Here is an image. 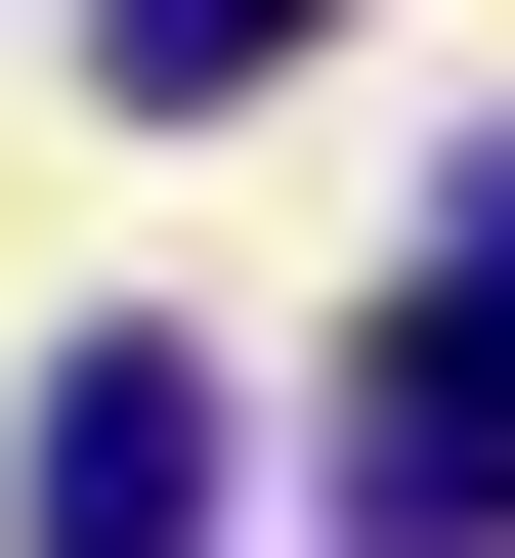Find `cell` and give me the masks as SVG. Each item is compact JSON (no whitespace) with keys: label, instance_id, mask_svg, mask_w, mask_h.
Returning a JSON list of instances; mask_svg holds the SVG:
<instances>
[{"label":"cell","instance_id":"3","mask_svg":"<svg viewBox=\"0 0 515 558\" xmlns=\"http://www.w3.org/2000/svg\"><path fill=\"white\" fill-rule=\"evenodd\" d=\"M344 44V0H86V86H172V130H216V86H301Z\"/></svg>","mask_w":515,"mask_h":558},{"label":"cell","instance_id":"1","mask_svg":"<svg viewBox=\"0 0 515 558\" xmlns=\"http://www.w3.org/2000/svg\"><path fill=\"white\" fill-rule=\"evenodd\" d=\"M344 515H387V558H515V172H473V258L387 301V387H344Z\"/></svg>","mask_w":515,"mask_h":558},{"label":"cell","instance_id":"2","mask_svg":"<svg viewBox=\"0 0 515 558\" xmlns=\"http://www.w3.org/2000/svg\"><path fill=\"white\" fill-rule=\"evenodd\" d=\"M44 558H216V344H44Z\"/></svg>","mask_w":515,"mask_h":558}]
</instances>
